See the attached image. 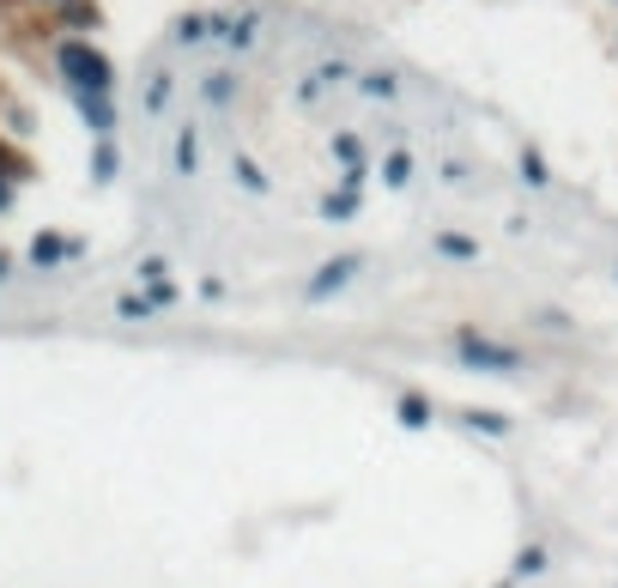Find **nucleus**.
I'll return each mask as SVG.
<instances>
[{
	"mask_svg": "<svg viewBox=\"0 0 618 588\" xmlns=\"http://www.w3.org/2000/svg\"><path fill=\"white\" fill-rule=\"evenodd\" d=\"M55 73H61L67 92H85V97L116 92V61H109L92 37H61L55 43Z\"/></svg>",
	"mask_w": 618,
	"mask_h": 588,
	"instance_id": "nucleus-1",
	"label": "nucleus"
},
{
	"mask_svg": "<svg viewBox=\"0 0 618 588\" xmlns=\"http://www.w3.org/2000/svg\"><path fill=\"white\" fill-rule=\"evenodd\" d=\"M455 358L474 370H522V353L515 346H491L479 334H455Z\"/></svg>",
	"mask_w": 618,
	"mask_h": 588,
	"instance_id": "nucleus-2",
	"label": "nucleus"
},
{
	"mask_svg": "<svg viewBox=\"0 0 618 588\" xmlns=\"http://www.w3.org/2000/svg\"><path fill=\"white\" fill-rule=\"evenodd\" d=\"M358 267H364V255H340V262H328L316 279H310V291H303V298H310V303H328V298H340V291L358 279Z\"/></svg>",
	"mask_w": 618,
	"mask_h": 588,
	"instance_id": "nucleus-3",
	"label": "nucleus"
},
{
	"mask_svg": "<svg viewBox=\"0 0 618 588\" xmlns=\"http://www.w3.org/2000/svg\"><path fill=\"white\" fill-rule=\"evenodd\" d=\"M25 255H31V267H61V262H80L85 243L80 237H61V231H37Z\"/></svg>",
	"mask_w": 618,
	"mask_h": 588,
	"instance_id": "nucleus-4",
	"label": "nucleus"
},
{
	"mask_svg": "<svg viewBox=\"0 0 618 588\" xmlns=\"http://www.w3.org/2000/svg\"><path fill=\"white\" fill-rule=\"evenodd\" d=\"M212 37H224L231 55H249L261 37V13H237V19H212Z\"/></svg>",
	"mask_w": 618,
	"mask_h": 588,
	"instance_id": "nucleus-5",
	"label": "nucleus"
},
{
	"mask_svg": "<svg viewBox=\"0 0 618 588\" xmlns=\"http://www.w3.org/2000/svg\"><path fill=\"white\" fill-rule=\"evenodd\" d=\"M346 79H352V61L328 55V61H316V73H310V79L298 85V104H316V97L328 92V85H346Z\"/></svg>",
	"mask_w": 618,
	"mask_h": 588,
	"instance_id": "nucleus-6",
	"label": "nucleus"
},
{
	"mask_svg": "<svg viewBox=\"0 0 618 588\" xmlns=\"http://www.w3.org/2000/svg\"><path fill=\"white\" fill-rule=\"evenodd\" d=\"M67 97H73L80 122L97 134V140H109V134H116V104H109V97H85V92H67Z\"/></svg>",
	"mask_w": 618,
	"mask_h": 588,
	"instance_id": "nucleus-7",
	"label": "nucleus"
},
{
	"mask_svg": "<svg viewBox=\"0 0 618 588\" xmlns=\"http://www.w3.org/2000/svg\"><path fill=\"white\" fill-rule=\"evenodd\" d=\"M55 13H61V25L73 31V37H92V31L104 25V13H97L92 0H67V7H55Z\"/></svg>",
	"mask_w": 618,
	"mask_h": 588,
	"instance_id": "nucleus-8",
	"label": "nucleus"
},
{
	"mask_svg": "<svg viewBox=\"0 0 618 588\" xmlns=\"http://www.w3.org/2000/svg\"><path fill=\"white\" fill-rule=\"evenodd\" d=\"M334 158H340L346 183H364V140L358 134H334Z\"/></svg>",
	"mask_w": 618,
	"mask_h": 588,
	"instance_id": "nucleus-9",
	"label": "nucleus"
},
{
	"mask_svg": "<svg viewBox=\"0 0 618 588\" xmlns=\"http://www.w3.org/2000/svg\"><path fill=\"white\" fill-rule=\"evenodd\" d=\"M171 164H176V176H195L200 171V134L195 128H183L171 140Z\"/></svg>",
	"mask_w": 618,
	"mask_h": 588,
	"instance_id": "nucleus-10",
	"label": "nucleus"
},
{
	"mask_svg": "<svg viewBox=\"0 0 618 588\" xmlns=\"http://www.w3.org/2000/svg\"><path fill=\"white\" fill-rule=\"evenodd\" d=\"M171 37L183 43V49H195V43H207V37H212V13H183V19H176V25H171Z\"/></svg>",
	"mask_w": 618,
	"mask_h": 588,
	"instance_id": "nucleus-11",
	"label": "nucleus"
},
{
	"mask_svg": "<svg viewBox=\"0 0 618 588\" xmlns=\"http://www.w3.org/2000/svg\"><path fill=\"white\" fill-rule=\"evenodd\" d=\"M171 92H176L171 67H159V73L145 79V116H164V104H171Z\"/></svg>",
	"mask_w": 618,
	"mask_h": 588,
	"instance_id": "nucleus-12",
	"label": "nucleus"
},
{
	"mask_svg": "<svg viewBox=\"0 0 618 588\" xmlns=\"http://www.w3.org/2000/svg\"><path fill=\"white\" fill-rule=\"evenodd\" d=\"M358 188H364V183H340V188H334V195L322 200V219H352V212H358Z\"/></svg>",
	"mask_w": 618,
	"mask_h": 588,
	"instance_id": "nucleus-13",
	"label": "nucleus"
},
{
	"mask_svg": "<svg viewBox=\"0 0 618 588\" xmlns=\"http://www.w3.org/2000/svg\"><path fill=\"white\" fill-rule=\"evenodd\" d=\"M116 171H121L116 140H97V152H92V183H97V188H104V183H116Z\"/></svg>",
	"mask_w": 618,
	"mask_h": 588,
	"instance_id": "nucleus-14",
	"label": "nucleus"
},
{
	"mask_svg": "<svg viewBox=\"0 0 618 588\" xmlns=\"http://www.w3.org/2000/svg\"><path fill=\"white\" fill-rule=\"evenodd\" d=\"M358 92L376 97V104H395V97H400V79L395 73H364V79H358Z\"/></svg>",
	"mask_w": 618,
	"mask_h": 588,
	"instance_id": "nucleus-15",
	"label": "nucleus"
},
{
	"mask_svg": "<svg viewBox=\"0 0 618 588\" xmlns=\"http://www.w3.org/2000/svg\"><path fill=\"white\" fill-rule=\"evenodd\" d=\"M200 97H207L212 109H224L231 97H237V73H207V85H200Z\"/></svg>",
	"mask_w": 618,
	"mask_h": 588,
	"instance_id": "nucleus-16",
	"label": "nucleus"
},
{
	"mask_svg": "<svg viewBox=\"0 0 618 588\" xmlns=\"http://www.w3.org/2000/svg\"><path fill=\"white\" fill-rule=\"evenodd\" d=\"M231 171H237V183L243 188H249V195H267V188H273V183H267V171H261V164H255V158H231Z\"/></svg>",
	"mask_w": 618,
	"mask_h": 588,
	"instance_id": "nucleus-17",
	"label": "nucleus"
},
{
	"mask_svg": "<svg viewBox=\"0 0 618 588\" xmlns=\"http://www.w3.org/2000/svg\"><path fill=\"white\" fill-rule=\"evenodd\" d=\"M436 255H448V262H474L479 243H474V237H460V231H443V237H436Z\"/></svg>",
	"mask_w": 618,
	"mask_h": 588,
	"instance_id": "nucleus-18",
	"label": "nucleus"
},
{
	"mask_svg": "<svg viewBox=\"0 0 618 588\" xmlns=\"http://www.w3.org/2000/svg\"><path fill=\"white\" fill-rule=\"evenodd\" d=\"M382 183H388V188H407L412 183V158L407 152H388V158H382Z\"/></svg>",
	"mask_w": 618,
	"mask_h": 588,
	"instance_id": "nucleus-19",
	"label": "nucleus"
},
{
	"mask_svg": "<svg viewBox=\"0 0 618 588\" xmlns=\"http://www.w3.org/2000/svg\"><path fill=\"white\" fill-rule=\"evenodd\" d=\"M171 303H176L171 279H152V286H145V310H171Z\"/></svg>",
	"mask_w": 618,
	"mask_h": 588,
	"instance_id": "nucleus-20",
	"label": "nucleus"
},
{
	"mask_svg": "<svg viewBox=\"0 0 618 588\" xmlns=\"http://www.w3.org/2000/svg\"><path fill=\"white\" fill-rule=\"evenodd\" d=\"M424 418H431V401H424V394H407V401H400V425H424Z\"/></svg>",
	"mask_w": 618,
	"mask_h": 588,
	"instance_id": "nucleus-21",
	"label": "nucleus"
},
{
	"mask_svg": "<svg viewBox=\"0 0 618 588\" xmlns=\"http://www.w3.org/2000/svg\"><path fill=\"white\" fill-rule=\"evenodd\" d=\"M467 425H479V431H491V437L510 431V418H503V413H467Z\"/></svg>",
	"mask_w": 618,
	"mask_h": 588,
	"instance_id": "nucleus-22",
	"label": "nucleus"
},
{
	"mask_svg": "<svg viewBox=\"0 0 618 588\" xmlns=\"http://www.w3.org/2000/svg\"><path fill=\"white\" fill-rule=\"evenodd\" d=\"M534 570H546V552H522V558H515V576H534Z\"/></svg>",
	"mask_w": 618,
	"mask_h": 588,
	"instance_id": "nucleus-23",
	"label": "nucleus"
},
{
	"mask_svg": "<svg viewBox=\"0 0 618 588\" xmlns=\"http://www.w3.org/2000/svg\"><path fill=\"white\" fill-rule=\"evenodd\" d=\"M522 176H527V183H546V164H539V158L527 152V158H522Z\"/></svg>",
	"mask_w": 618,
	"mask_h": 588,
	"instance_id": "nucleus-24",
	"label": "nucleus"
},
{
	"mask_svg": "<svg viewBox=\"0 0 618 588\" xmlns=\"http://www.w3.org/2000/svg\"><path fill=\"white\" fill-rule=\"evenodd\" d=\"M13 188L19 183H7V176H0V212H13Z\"/></svg>",
	"mask_w": 618,
	"mask_h": 588,
	"instance_id": "nucleus-25",
	"label": "nucleus"
},
{
	"mask_svg": "<svg viewBox=\"0 0 618 588\" xmlns=\"http://www.w3.org/2000/svg\"><path fill=\"white\" fill-rule=\"evenodd\" d=\"M7 274H13V262H7V255H0V279H7Z\"/></svg>",
	"mask_w": 618,
	"mask_h": 588,
	"instance_id": "nucleus-26",
	"label": "nucleus"
},
{
	"mask_svg": "<svg viewBox=\"0 0 618 588\" xmlns=\"http://www.w3.org/2000/svg\"><path fill=\"white\" fill-rule=\"evenodd\" d=\"M43 7H67V0H43Z\"/></svg>",
	"mask_w": 618,
	"mask_h": 588,
	"instance_id": "nucleus-27",
	"label": "nucleus"
}]
</instances>
